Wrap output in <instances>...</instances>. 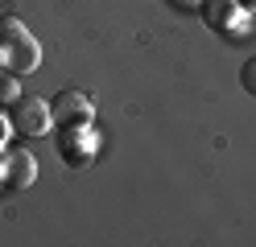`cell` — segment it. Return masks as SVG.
Listing matches in <instances>:
<instances>
[{
    "mask_svg": "<svg viewBox=\"0 0 256 247\" xmlns=\"http://www.w3.org/2000/svg\"><path fill=\"white\" fill-rule=\"evenodd\" d=\"M100 128H95L91 120H83V124H62V132H58V157L70 165V169H87V165L100 157Z\"/></svg>",
    "mask_w": 256,
    "mask_h": 247,
    "instance_id": "6da1fadb",
    "label": "cell"
},
{
    "mask_svg": "<svg viewBox=\"0 0 256 247\" xmlns=\"http://www.w3.org/2000/svg\"><path fill=\"white\" fill-rule=\"evenodd\" d=\"M8 120H12V132L25 140H38V136H50L54 132V103L50 99H38V95H21L17 103H12L8 111Z\"/></svg>",
    "mask_w": 256,
    "mask_h": 247,
    "instance_id": "7a4b0ae2",
    "label": "cell"
},
{
    "mask_svg": "<svg viewBox=\"0 0 256 247\" xmlns=\"http://www.w3.org/2000/svg\"><path fill=\"white\" fill-rule=\"evenodd\" d=\"M206 29H215L219 37H240L248 29V8L240 0H202L198 4Z\"/></svg>",
    "mask_w": 256,
    "mask_h": 247,
    "instance_id": "3957f363",
    "label": "cell"
},
{
    "mask_svg": "<svg viewBox=\"0 0 256 247\" xmlns=\"http://www.w3.org/2000/svg\"><path fill=\"white\" fill-rule=\"evenodd\" d=\"M0 66L12 74H34L42 66V41L34 37V33H25L21 41H12L8 49H0Z\"/></svg>",
    "mask_w": 256,
    "mask_h": 247,
    "instance_id": "277c9868",
    "label": "cell"
},
{
    "mask_svg": "<svg viewBox=\"0 0 256 247\" xmlns=\"http://www.w3.org/2000/svg\"><path fill=\"white\" fill-rule=\"evenodd\" d=\"M4 173H8V194H21L38 181V157L29 148H4Z\"/></svg>",
    "mask_w": 256,
    "mask_h": 247,
    "instance_id": "5b68a950",
    "label": "cell"
},
{
    "mask_svg": "<svg viewBox=\"0 0 256 247\" xmlns=\"http://www.w3.org/2000/svg\"><path fill=\"white\" fill-rule=\"evenodd\" d=\"M54 120L58 124H83V120H95V99L87 91H58L54 99Z\"/></svg>",
    "mask_w": 256,
    "mask_h": 247,
    "instance_id": "8992f818",
    "label": "cell"
},
{
    "mask_svg": "<svg viewBox=\"0 0 256 247\" xmlns=\"http://www.w3.org/2000/svg\"><path fill=\"white\" fill-rule=\"evenodd\" d=\"M25 21H21V16H12V12H4V16H0V49H8L12 41H21L25 37Z\"/></svg>",
    "mask_w": 256,
    "mask_h": 247,
    "instance_id": "52a82bcc",
    "label": "cell"
},
{
    "mask_svg": "<svg viewBox=\"0 0 256 247\" xmlns=\"http://www.w3.org/2000/svg\"><path fill=\"white\" fill-rule=\"evenodd\" d=\"M17 99H21V74L0 70V107H12Z\"/></svg>",
    "mask_w": 256,
    "mask_h": 247,
    "instance_id": "ba28073f",
    "label": "cell"
},
{
    "mask_svg": "<svg viewBox=\"0 0 256 247\" xmlns=\"http://www.w3.org/2000/svg\"><path fill=\"white\" fill-rule=\"evenodd\" d=\"M240 82H244V91L256 99V58H248V62H244V70H240Z\"/></svg>",
    "mask_w": 256,
    "mask_h": 247,
    "instance_id": "9c48e42d",
    "label": "cell"
},
{
    "mask_svg": "<svg viewBox=\"0 0 256 247\" xmlns=\"http://www.w3.org/2000/svg\"><path fill=\"white\" fill-rule=\"evenodd\" d=\"M8 140H12V120H8L4 111H0V153L8 148Z\"/></svg>",
    "mask_w": 256,
    "mask_h": 247,
    "instance_id": "30bf717a",
    "label": "cell"
},
{
    "mask_svg": "<svg viewBox=\"0 0 256 247\" xmlns=\"http://www.w3.org/2000/svg\"><path fill=\"white\" fill-rule=\"evenodd\" d=\"M0 194H8V173H4V153H0Z\"/></svg>",
    "mask_w": 256,
    "mask_h": 247,
    "instance_id": "8fae6325",
    "label": "cell"
},
{
    "mask_svg": "<svg viewBox=\"0 0 256 247\" xmlns=\"http://www.w3.org/2000/svg\"><path fill=\"white\" fill-rule=\"evenodd\" d=\"M170 4H178V8H198L202 0H170Z\"/></svg>",
    "mask_w": 256,
    "mask_h": 247,
    "instance_id": "7c38bea8",
    "label": "cell"
}]
</instances>
